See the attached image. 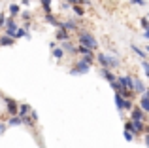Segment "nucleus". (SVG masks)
I'll use <instances>...</instances> for the list:
<instances>
[{"label":"nucleus","mask_w":149,"mask_h":148,"mask_svg":"<svg viewBox=\"0 0 149 148\" xmlns=\"http://www.w3.org/2000/svg\"><path fill=\"white\" fill-rule=\"evenodd\" d=\"M96 63L100 65L102 68H119L121 67V61L117 59V57H113V55H108V53H96Z\"/></svg>","instance_id":"f257e3e1"},{"label":"nucleus","mask_w":149,"mask_h":148,"mask_svg":"<svg viewBox=\"0 0 149 148\" xmlns=\"http://www.w3.org/2000/svg\"><path fill=\"white\" fill-rule=\"evenodd\" d=\"M76 34H77V44L87 46V48H91V49H93V51L98 48V42H96V38H95V36H93V32H89V30H85V29H79Z\"/></svg>","instance_id":"f03ea898"},{"label":"nucleus","mask_w":149,"mask_h":148,"mask_svg":"<svg viewBox=\"0 0 149 148\" xmlns=\"http://www.w3.org/2000/svg\"><path fill=\"white\" fill-rule=\"evenodd\" d=\"M91 65L87 63V61L83 59V57H79V59L74 63V67H72V70H70V74L72 76H79V74H87V72H91Z\"/></svg>","instance_id":"7ed1b4c3"},{"label":"nucleus","mask_w":149,"mask_h":148,"mask_svg":"<svg viewBox=\"0 0 149 148\" xmlns=\"http://www.w3.org/2000/svg\"><path fill=\"white\" fill-rule=\"evenodd\" d=\"M2 97V101L6 103V110H8V114L10 116H17L19 114V103L15 99H11V97H8V95H0Z\"/></svg>","instance_id":"20e7f679"},{"label":"nucleus","mask_w":149,"mask_h":148,"mask_svg":"<svg viewBox=\"0 0 149 148\" xmlns=\"http://www.w3.org/2000/svg\"><path fill=\"white\" fill-rule=\"evenodd\" d=\"M130 120H132V122H136V120H140V122H147V114L138 106V104H136V106L130 110Z\"/></svg>","instance_id":"39448f33"},{"label":"nucleus","mask_w":149,"mask_h":148,"mask_svg":"<svg viewBox=\"0 0 149 148\" xmlns=\"http://www.w3.org/2000/svg\"><path fill=\"white\" fill-rule=\"evenodd\" d=\"M61 29H66L68 32H77L81 27L77 25V21H74V19H68V21H62V23H61Z\"/></svg>","instance_id":"423d86ee"},{"label":"nucleus","mask_w":149,"mask_h":148,"mask_svg":"<svg viewBox=\"0 0 149 148\" xmlns=\"http://www.w3.org/2000/svg\"><path fill=\"white\" fill-rule=\"evenodd\" d=\"M100 76L104 78V80L108 82V84H111V82H115V80H117V76L113 74L111 68H102V67H100Z\"/></svg>","instance_id":"0eeeda50"},{"label":"nucleus","mask_w":149,"mask_h":148,"mask_svg":"<svg viewBox=\"0 0 149 148\" xmlns=\"http://www.w3.org/2000/svg\"><path fill=\"white\" fill-rule=\"evenodd\" d=\"M146 84H143V80L142 78H134V93L136 95H143L146 93Z\"/></svg>","instance_id":"6e6552de"},{"label":"nucleus","mask_w":149,"mask_h":148,"mask_svg":"<svg viewBox=\"0 0 149 148\" xmlns=\"http://www.w3.org/2000/svg\"><path fill=\"white\" fill-rule=\"evenodd\" d=\"M55 40L57 42H66V40H70V32L66 29H57L55 30Z\"/></svg>","instance_id":"1a4fd4ad"},{"label":"nucleus","mask_w":149,"mask_h":148,"mask_svg":"<svg viewBox=\"0 0 149 148\" xmlns=\"http://www.w3.org/2000/svg\"><path fill=\"white\" fill-rule=\"evenodd\" d=\"M76 51H77V55H81V57L95 55V51H93L91 48H87V46H83V44H77V46H76Z\"/></svg>","instance_id":"9d476101"},{"label":"nucleus","mask_w":149,"mask_h":148,"mask_svg":"<svg viewBox=\"0 0 149 148\" xmlns=\"http://www.w3.org/2000/svg\"><path fill=\"white\" fill-rule=\"evenodd\" d=\"M30 112H32V106H30L29 103H19V116H21V118L29 116Z\"/></svg>","instance_id":"9b49d317"},{"label":"nucleus","mask_w":149,"mask_h":148,"mask_svg":"<svg viewBox=\"0 0 149 148\" xmlns=\"http://www.w3.org/2000/svg\"><path fill=\"white\" fill-rule=\"evenodd\" d=\"M138 106L142 108L146 114H149V97L146 95H140V99H138Z\"/></svg>","instance_id":"f8f14e48"},{"label":"nucleus","mask_w":149,"mask_h":148,"mask_svg":"<svg viewBox=\"0 0 149 148\" xmlns=\"http://www.w3.org/2000/svg\"><path fill=\"white\" fill-rule=\"evenodd\" d=\"M8 127H15V125H23V118L21 116H10V118H8Z\"/></svg>","instance_id":"ddd939ff"},{"label":"nucleus","mask_w":149,"mask_h":148,"mask_svg":"<svg viewBox=\"0 0 149 148\" xmlns=\"http://www.w3.org/2000/svg\"><path fill=\"white\" fill-rule=\"evenodd\" d=\"M61 48L64 49L66 53H77V51H76V44H74V42H70V40L61 42Z\"/></svg>","instance_id":"4468645a"},{"label":"nucleus","mask_w":149,"mask_h":148,"mask_svg":"<svg viewBox=\"0 0 149 148\" xmlns=\"http://www.w3.org/2000/svg\"><path fill=\"white\" fill-rule=\"evenodd\" d=\"M44 17H45V21H47L49 25H53V27H57V29H61V23H62V21H58V19L55 17L53 13H45Z\"/></svg>","instance_id":"2eb2a0df"},{"label":"nucleus","mask_w":149,"mask_h":148,"mask_svg":"<svg viewBox=\"0 0 149 148\" xmlns=\"http://www.w3.org/2000/svg\"><path fill=\"white\" fill-rule=\"evenodd\" d=\"M13 44H15V38L6 36V34H2V36H0V46H4V48H10V46H13Z\"/></svg>","instance_id":"dca6fc26"},{"label":"nucleus","mask_w":149,"mask_h":148,"mask_svg":"<svg viewBox=\"0 0 149 148\" xmlns=\"http://www.w3.org/2000/svg\"><path fill=\"white\" fill-rule=\"evenodd\" d=\"M130 49H132V51H134L142 61H143V59H147V51H143V49H142V48H138L136 44H130Z\"/></svg>","instance_id":"f3484780"},{"label":"nucleus","mask_w":149,"mask_h":148,"mask_svg":"<svg viewBox=\"0 0 149 148\" xmlns=\"http://www.w3.org/2000/svg\"><path fill=\"white\" fill-rule=\"evenodd\" d=\"M136 104L132 103V99H123V112H130Z\"/></svg>","instance_id":"a211bd4d"},{"label":"nucleus","mask_w":149,"mask_h":148,"mask_svg":"<svg viewBox=\"0 0 149 148\" xmlns=\"http://www.w3.org/2000/svg\"><path fill=\"white\" fill-rule=\"evenodd\" d=\"M51 53H53V57H55V59H64V55H66V51L61 48V46H58V48H55Z\"/></svg>","instance_id":"6ab92c4d"},{"label":"nucleus","mask_w":149,"mask_h":148,"mask_svg":"<svg viewBox=\"0 0 149 148\" xmlns=\"http://www.w3.org/2000/svg\"><path fill=\"white\" fill-rule=\"evenodd\" d=\"M10 13H11V17L21 15V6H19V4H11V6H10Z\"/></svg>","instance_id":"aec40b11"},{"label":"nucleus","mask_w":149,"mask_h":148,"mask_svg":"<svg viewBox=\"0 0 149 148\" xmlns=\"http://www.w3.org/2000/svg\"><path fill=\"white\" fill-rule=\"evenodd\" d=\"M115 108L123 114V97H121V93H115Z\"/></svg>","instance_id":"412c9836"},{"label":"nucleus","mask_w":149,"mask_h":148,"mask_svg":"<svg viewBox=\"0 0 149 148\" xmlns=\"http://www.w3.org/2000/svg\"><path fill=\"white\" fill-rule=\"evenodd\" d=\"M72 11L77 15V17H83V15H85V10H83V6H79V4H74V6H72Z\"/></svg>","instance_id":"4be33fe9"},{"label":"nucleus","mask_w":149,"mask_h":148,"mask_svg":"<svg viewBox=\"0 0 149 148\" xmlns=\"http://www.w3.org/2000/svg\"><path fill=\"white\" fill-rule=\"evenodd\" d=\"M4 29H11V30H17L19 27L15 25V19H13V17H8V19H6V25H4Z\"/></svg>","instance_id":"5701e85b"},{"label":"nucleus","mask_w":149,"mask_h":148,"mask_svg":"<svg viewBox=\"0 0 149 148\" xmlns=\"http://www.w3.org/2000/svg\"><path fill=\"white\" fill-rule=\"evenodd\" d=\"M51 2L53 0H40L42 8H44V13H51Z\"/></svg>","instance_id":"b1692460"},{"label":"nucleus","mask_w":149,"mask_h":148,"mask_svg":"<svg viewBox=\"0 0 149 148\" xmlns=\"http://www.w3.org/2000/svg\"><path fill=\"white\" fill-rule=\"evenodd\" d=\"M125 141H128V142H132V141H134V139H136V135L134 133H132V131H128V129H125Z\"/></svg>","instance_id":"393cba45"},{"label":"nucleus","mask_w":149,"mask_h":148,"mask_svg":"<svg viewBox=\"0 0 149 148\" xmlns=\"http://www.w3.org/2000/svg\"><path fill=\"white\" fill-rule=\"evenodd\" d=\"M21 19L25 23H30V19H32V13L30 11H21Z\"/></svg>","instance_id":"a878e982"},{"label":"nucleus","mask_w":149,"mask_h":148,"mask_svg":"<svg viewBox=\"0 0 149 148\" xmlns=\"http://www.w3.org/2000/svg\"><path fill=\"white\" fill-rule=\"evenodd\" d=\"M109 85H111V89H113V91H115V93H121V89H123V85H121L119 84V82H111V84H109Z\"/></svg>","instance_id":"bb28decb"},{"label":"nucleus","mask_w":149,"mask_h":148,"mask_svg":"<svg viewBox=\"0 0 149 148\" xmlns=\"http://www.w3.org/2000/svg\"><path fill=\"white\" fill-rule=\"evenodd\" d=\"M142 68H143V72H146V76L149 78V61H147V59L142 61Z\"/></svg>","instance_id":"cd10ccee"},{"label":"nucleus","mask_w":149,"mask_h":148,"mask_svg":"<svg viewBox=\"0 0 149 148\" xmlns=\"http://www.w3.org/2000/svg\"><path fill=\"white\" fill-rule=\"evenodd\" d=\"M140 25H142L146 30H149V19L147 17H142V19H140Z\"/></svg>","instance_id":"c85d7f7f"},{"label":"nucleus","mask_w":149,"mask_h":148,"mask_svg":"<svg viewBox=\"0 0 149 148\" xmlns=\"http://www.w3.org/2000/svg\"><path fill=\"white\" fill-rule=\"evenodd\" d=\"M30 118H32V122H34V123H38V112L34 110V108H32V112H30Z\"/></svg>","instance_id":"c756f323"},{"label":"nucleus","mask_w":149,"mask_h":148,"mask_svg":"<svg viewBox=\"0 0 149 148\" xmlns=\"http://www.w3.org/2000/svg\"><path fill=\"white\" fill-rule=\"evenodd\" d=\"M6 15H4V13H0V29H4V25H6Z\"/></svg>","instance_id":"7c9ffc66"},{"label":"nucleus","mask_w":149,"mask_h":148,"mask_svg":"<svg viewBox=\"0 0 149 148\" xmlns=\"http://www.w3.org/2000/svg\"><path fill=\"white\" fill-rule=\"evenodd\" d=\"M6 129H8V123H2V122H0V135L6 133Z\"/></svg>","instance_id":"2f4dec72"},{"label":"nucleus","mask_w":149,"mask_h":148,"mask_svg":"<svg viewBox=\"0 0 149 148\" xmlns=\"http://www.w3.org/2000/svg\"><path fill=\"white\" fill-rule=\"evenodd\" d=\"M132 4H136V6H146V0H130Z\"/></svg>","instance_id":"473e14b6"},{"label":"nucleus","mask_w":149,"mask_h":148,"mask_svg":"<svg viewBox=\"0 0 149 148\" xmlns=\"http://www.w3.org/2000/svg\"><path fill=\"white\" fill-rule=\"evenodd\" d=\"M61 8L62 10H72V6H70L68 2H61Z\"/></svg>","instance_id":"72a5a7b5"},{"label":"nucleus","mask_w":149,"mask_h":148,"mask_svg":"<svg viewBox=\"0 0 149 148\" xmlns=\"http://www.w3.org/2000/svg\"><path fill=\"white\" fill-rule=\"evenodd\" d=\"M57 44H58V42H57V40H53V42H49V49H51V51H53V49H55V48H58V46H57Z\"/></svg>","instance_id":"f704fd0d"},{"label":"nucleus","mask_w":149,"mask_h":148,"mask_svg":"<svg viewBox=\"0 0 149 148\" xmlns=\"http://www.w3.org/2000/svg\"><path fill=\"white\" fill-rule=\"evenodd\" d=\"M62 2H68L70 6H74V4H79V0H62Z\"/></svg>","instance_id":"c9c22d12"},{"label":"nucleus","mask_w":149,"mask_h":148,"mask_svg":"<svg viewBox=\"0 0 149 148\" xmlns=\"http://www.w3.org/2000/svg\"><path fill=\"white\" fill-rule=\"evenodd\" d=\"M91 4V0H79V6H89Z\"/></svg>","instance_id":"e433bc0d"},{"label":"nucleus","mask_w":149,"mask_h":148,"mask_svg":"<svg viewBox=\"0 0 149 148\" xmlns=\"http://www.w3.org/2000/svg\"><path fill=\"white\" fill-rule=\"evenodd\" d=\"M143 142H146V146H149V135H147V133L143 135Z\"/></svg>","instance_id":"4c0bfd02"},{"label":"nucleus","mask_w":149,"mask_h":148,"mask_svg":"<svg viewBox=\"0 0 149 148\" xmlns=\"http://www.w3.org/2000/svg\"><path fill=\"white\" fill-rule=\"evenodd\" d=\"M21 2H23V4H25V6H29V4H30V2H32V0H21Z\"/></svg>","instance_id":"58836bf2"},{"label":"nucleus","mask_w":149,"mask_h":148,"mask_svg":"<svg viewBox=\"0 0 149 148\" xmlns=\"http://www.w3.org/2000/svg\"><path fill=\"white\" fill-rule=\"evenodd\" d=\"M143 36H146L147 40H149V30H143Z\"/></svg>","instance_id":"ea45409f"},{"label":"nucleus","mask_w":149,"mask_h":148,"mask_svg":"<svg viewBox=\"0 0 149 148\" xmlns=\"http://www.w3.org/2000/svg\"><path fill=\"white\" fill-rule=\"evenodd\" d=\"M143 95H146V97H149V87L146 89V93H143Z\"/></svg>","instance_id":"a19ab883"},{"label":"nucleus","mask_w":149,"mask_h":148,"mask_svg":"<svg viewBox=\"0 0 149 148\" xmlns=\"http://www.w3.org/2000/svg\"><path fill=\"white\" fill-rule=\"evenodd\" d=\"M146 51H147V53H149V44H146Z\"/></svg>","instance_id":"79ce46f5"}]
</instances>
